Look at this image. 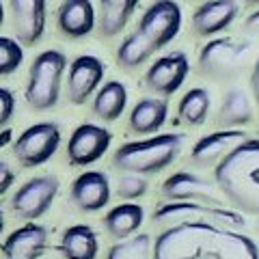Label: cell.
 <instances>
[{
	"instance_id": "1",
	"label": "cell",
	"mask_w": 259,
	"mask_h": 259,
	"mask_svg": "<svg viewBox=\"0 0 259 259\" xmlns=\"http://www.w3.org/2000/svg\"><path fill=\"white\" fill-rule=\"evenodd\" d=\"M153 259H259V246L238 229L188 223L158 233Z\"/></svg>"
},
{
	"instance_id": "2",
	"label": "cell",
	"mask_w": 259,
	"mask_h": 259,
	"mask_svg": "<svg viewBox=\"0 0 259 259\" xmlns=\"http://www.w3.org/2000/svg\"><path fill=\"white\" fill-rule=\"evenodd\" d=\"M214 184L233 209L259 218V139L248 136L218 162Z\"/></svg>"
},
{
	"instance_id": "3",
	"label": "cell",
	"mask_w": 259,
	"mask_h": 259,
	"mask_svg": "<svg viewBox=\"0 0 259 259\" xmlns=\"http://www.w3.org/2000/svg\"><path fill=\"white\" fill-rule=\"evenodd\" d=\"M186 136L182 132L153 134L151 139L123 143L112 156V166L123 173L156 175L171 166L182 153Z\"/></svg>"
},
{
	"instance_id": "4",
	"label": "cell",
	"mask_w": 259,
	"mask_h": 259,
	"mask_svg": "<svg viewBox=\"0 0 259 259\" xmlns=\"http://www.w3.org/2000/svg\"><path fill=\"white\" fill-rule=\"evenodd\" d=\"M67 69V56L61 50H44L35 56L28 69L26 102L32 110H50L61 97L63 76Z\"/></svg>"
},
{
	"instance_id": "5",
	"label": "cell",
	"mask_w": 259,
	"mask_h": 259,
	"mask_svg": "<svg viewBox=\"0 0 259 259\" xmlns=\"http://www.w3.org/2000/svg\"><path fill=\"white\" fill-rule=\"evenodd\" d=\"M153 223L173 227V225H188V223H205L227 229H242L246 225L244 214L227 205H207L194 203V201H166L156 207Z\"/></svg>"
},
{
	"instance_id": "6",
	"label": "cell",
	"mask_w": 259,
	"mask_h": 259,
	"mask_svg": "<svg viewBox=\"0 0 259 259\" xmlns=\"http://www.w3.org/2000/svg\"><path fill=\"white\" fill-rule=\"evenodd\" d=\"M248 52V41H240L233 37H214L199 52V71L209 80H229L244 67Z\"/></svg>"
},
{
	"instance_id": "7",
	"label": "cell",
	"mask_w": 259,
	"mask_h": 259,
	"mask_svg": "<svg viewBox=\"0 0 259 259\" xmlns=\"http://www.w3.org/2000/svg\"><path fill=\"white\" fill-rule=\"evenodd\" d=\"M61 125L56 121H39V123L26 127L24 132L13 139L11 151L13 158L22 166H41L50 160L61 147Z\"/></svg>"
},
{
	"instance_id": "8",
	"label": "cell",
	"mask_w": 259,
	"mask_h": 259,
	"mask_svg": "<svg viewBox=\"0 0 259 259\" xmlns=\"http://www.w3.org/2000/svg\"><path fill=\"white\" fill-rule=\"evenodd\" d=\"M61 182L59 177L48 173V175H37L24 182L11 197V212L22 218V221H37L41 218L48 209L52 207L54 199L59 197Z\"/></svg>"
},
{
	"instance_id": "9",
	"label": "cell",
	"mask_w": 259,
	"mask_h": 259,
	"mask_svg": "<svg viewBox=\"0 0 259 259\" xmlns=\"http://www.w3.org/2000/svg\"><path fill=\"white\" fill-rule=\"evenodd\" d=\"M182 30V7L175 0H153L139 20L136 32L151 44L153 50L166 48Z\"/></svg>"
},
{
	"instance_id": "10",
	"label": "cell",
	"mask_w": 259,
	"mask_h": 259,
	"mask_svg": "<svg viewBox=\"0 0 259 259\" xmlns=\"http://www.w3.org/2000/svg\"><path fill=\"white\" fill-rule=\"evenodd\" d=\"M112 134L110 130L97 123H80L69 136L67 143V162L71 166H89L100 160L110 149Z\"/></svg>"
},
{
	"instance_id": "11",
	"label": "cell",
	"mask_w": 259,
	"mask_h": 259,
	"mask_svg": "<svg viewBox=\"0 0 259 259\" xmlns=\"http://www.w3.org/2000/svg\"><path fill=\"white\" fill-rule=\"evenodd\" d=\"M188 74L190 61L186 52H168L149 65L147 74H145V87L160 97H168L180 91Z\"/></svg>"
},
{
	"instance_id": "12",
	"label": "cell",
	"mask_w": 259,
	"mask_h": 259,
	"mask_svg": "<svg viewBox=\"0 0 259 259\" xmlns=\"http://www.w3.org/2000/svg\"><path fill=\"white\" fill-rule=\"evenodd\" d=\"M106 65L95 54H80L69 63L67 71V100L76 106L87 104L89 97L102 87Z\"/></svg>"
},
{
	"instance_id": "13",
	"label": "cell",
	"mask_w": 259,
	"mask_h": 259,
	"mask_svg": "<svg viewBox=\"0 0 259 259\" xmlns=\"http://www.w3.org/2000/svg\"><path fill=\"white\" fill-rule=\"evenodd\" d=\"M218 186L190 171H177L162 182V197L166 201H194L207 205H225L216 192Z\"/></svg>"
},
{
	"instance_id": "14",
	"label": "cell",
	"mask_w": 259,
	"mask_h": 259,
	"mask_svg": "<svg viewBox=\"0 0 259 259\" xmlns=\"http://www.w3.org/2000/svg\"><path fill=\"white\" fill-rule=\"evenodd\" d=\"M15 39L22 46H37L44 37L48 3L46 0H9Z\"/></svg>"
},
{
	"instance_id": "15",
	"label": "cell",
	"mask_w": 259,
	"mask_h": 259,
	"mask_svg": "<svg viewBox=\"0 0 259 259\" xmlns=\"http://www.w3.org/2000/svg\"><path fill=\"white\" fill-rule=\"evenodd\" d=\"M248 139V134L244 130H216L192 145L190 149V162L194 166L207 168V166H216L225 156L238 147L240 143H244Z\"/></svg>"
},
{
	"instance_id": "16",
	"label": "cell",
	"mask_w": 259,
	"mask_h": 259,
	"mask_svg": "<svg viewBox=\"0 0 259 259\" xmlns=\"http://www.w3.org/2000/svg\"><path fill=\"white\" fill-rule=\"evenodd\" d=\"M69 199L80 212H100L110 201V182L104 171L80 173L69 188Z\"/></svg>"
},
{
	"instance_id": "17",
	"label": "cell",
	"mask_w": 259,
	"mask_h": 259,
	"mask_svg": "<svg viewBox=\"0 0 259 259\" xmlns=\"http://www.w3.org/2000/svg\"><path fill=\"white\" fill-rule=\"evenodd\" d=\"M238 0H205L192 13V30L197 37H214L236 22Z\"/></svg>"
},
{
	"instance_id": "18",
	"label": "cell",
	"mask_w": 259,
	"mask_h": 259,
	"mask_svg": "<svg viewBox=\"0 0 259 259\" xmlns=\"http://www.w3.org/2000/svg\"><path fill=\"white\" fill-rule=\"evenodd\" d=\"M97 26V13L91 0H63L56 9V28L67 39H82Z\"/></svg>"
},
{
	"instance_id": "19",
	"label": "cell",
	"mask_w": 259,
	"mask_h": 259,
	"mask_svg": "<svg viewBox=\"0 0 259 259\" xmlns=\"http://www.w3.org/2000/svg\"><path fill=\"white\" fill-rule=\"evenodd\" d=\"M48 250V229L35 221L18 227L0 242V253L13 259H39Z\"/></svg>"
},
{
	"instance_id": "20",
	"label": "cell",
	"mask_w": 259,
	"mask_h": 259,
	"mask_svg": "<svg viewBox=\"0 0 259 259\" xmlns=\"http://www.w3.org/2000/svg\"><path fill=\"white\" fill-rule=\"evenodd\" d=\"M168 119V104L164 97H143L134 104L127 125L134 134L153 136Z\"/></svg>"
},
{
	"instance_id": "21",
	"label": "cell",
	"mask_w": 259,
	"mask_h": 259,
	"mask_svg": "<svg viewBox=\"0 0 259 259\" xmlns=\"http://www.w3.org/2000/svg\"><path fill=\"white\" fill-rule=\"evenodd\" d=\"M56 250L65 259H97L100 255V240L91 225L78 223L69 225L63 231L61 242L56 244Z\"/></svg>"
},
{
	"instance_id": "22",
	"label": "cell",
	"mask_w": 259,
	"mask_h": 259,
	"mask_svg": "<svg viewBox=\"0 0 259 259\" xmlns=\"http://www.w3.org/2000/svg\"><path fill=\"white\" fill-rule=\"evenodd\" d=\"M143 221H145L143 205L134 203V201H125V203H119L106 212V216H104V229L115 240H125L139 233Z\"/></svg>"
},
{
	"instance_id": "23",
	"label": "cell",
	"mask_w": 259,
	"mask_h": 259,
	"mask_svg": "<svg viewBox=\"0 0 259 259\" xmlns=\"http://www.w3.org/2000/svg\"><path fill=\"white\" fill-rule=\"evenodd\" d=\"M127 106V89L119 80H108L104 82L93 95V112L97 119L112 123L117 121Z\"/></svg>"
},
{
	"instance_id": "24",
	"label": "cell",
	"mask_w": 259,
	"mask_h": 259,
	"mask_svg": "<svg viewBox=\"0 0 259 259\" xmlns=\"http://www.w3.org/2000/svg\"><path fill=\"white\" fill-rule=\"evenodd\" d=\"M250 119H253V104H250L248 93L242 89L227 91L218 108L216 123L223 130H240L242 125L250 123Z\"/></svg>"
},
{
	"instance_id": "25",
	"label": "cell",
	"mask_w": 259,
	"mask_h": 259,
	"mask_svg": "<svg viewBox=\"0 0 259 259\" xmlns=\"http://www.w3.org/2000/svg\"><path fill=\"white\" fill-rule=\"evenodd\" d=\"M141 0H100L97 28L102 37H115L127 26Z\"/></svg>"
},
{
	"instance_id": "26",
	"label": "cell",
	"mask_w": 259,
	"mask_h": 259,
	"mask_svg": "<svg viewBox=\"0 0 259 259\" xmlns=\"http://www.w3.org/2000/svg\"><path fill=\"white\" fill-rule=\"evenodd\" d=\"M209 106H212V95L207 89L192 87L177 104V117L186 125H203L209 115Z\"/></svg>"
},
{
	"instance_id": "27",
	"label": "cell",
	"mask_w": 259,
	"mask_h": 259,
	"mask_svg": "<svg viewBox=\"0 0 259 259\" xmlns=\"http://www.w3.org/2000/svg\"><path fill=\"white\" fill-rule=\"evenodd\" d=\"M156 52L151 48V44L145 39L143 35H139V32H130V35L123 37V41L119 44L117 48V65L123 69H136L141 67V65H145L151 54Z\"/></svg>"
},
{
	"instance_id": "28",
	"label": "cell",
	"mask_w": 259,
	"mask_h": 259,
	"mask_svg": "<svg viewBox=\"0 0 259 259\" xmlns=\"http://www.w3.org/2000/svg\"><path fill=\"white\" fill-rule=\"evenodd\" d=\"M106 259H153V238L149 233H136L119 240L108 248Z\"/></svg>"
},
{
	"instance_id": "29",
	"label": "cell",
	"mask_w": 259,
	"mask_h": 259,
	"mask_svg": "<svg viewBox=\"0 0 259 259\" xmlns=\"http://www.w3.org/2000/svg\"><path fill=\"white\" fill-rule=\"evenodd\" d=\"M24 63V46L13 37H0V76L15 74Z\"/></svg>"
},
{
	"instance_id": "30",
	"label": "cell",
	"mask_w": 259,
	"mask_h": 259,
	"mask_svg": "<svg viewBox=\"0 0 259 259\" xmlns=\"http://www.w3.org/2000/svg\"><path fill=\"white\" fill-rule=\"evenodd\" d=\"M147 188H149V184L143 175L125 173L117 182V197L123 201H134V199H141L143 194H147Z\"/></svg>"
},
{
	"instance_id": "31",
	"label": "cell",
	"mask_w": 259,
	"mask_h": 259,
	"mask_svg": "<svg viewBox=\"0 0 259 259\" xmlns=\"http://www.w3.org/2000/svg\"><path fill=\"white\" fill-rule=\"evenodd\" d=\"M15 112V93L7 87H0V130L9 125Z\"/></svg>"
},
{
	"instance_id": "32",
	"label": "cell",
	"mask_w": 259,
	"mask_h": 259,
	"mask_svg": "<svg viewBox=\"0 0 259 259\" xmlns=\"http://www.w3.org/2000/svg\"><path fill=\"white\" fill-rule=\"evenodd\" d=\"M15 182V173H13V168L7 164V162L0 160V197L3 194H7V190L13 186Z\"/></svg>"
},
{
	"instance_id": "33",
	"label": "cell",
	"mask_w": 259,
	"mask_h": 259,
	"mask_svg": "<svg viewBox=\"0 0 259 259\" xmlns=\"http://www.w3.org/2000/svg\"><path fill=\"white\" fill-rule=\"evenodd\" d=\"M250 89H253V97L255 102L259 104V56L253 65V71H250Z\"/></svg>"
},
{
	"instance_id": "34",
	"label": "cell",
	"mask_w": 259,
	"mask_h": 259,
	"mask_svg": "<svg viewBox=\"0 0 259 259\" xmlns=\"http://www.w3.org/2000/svg\"><path fill=\"white\" fill-rule=\"evenodd\" d=\"M244 30L253 32V35H259V9H255V11L244 20Z\"/></svg>"
},
{
	"instance_id": "35",
	"label": "cell",
	"mask_w": 259,
	"mask_h": 259,
	"mask_svg": "<svg viewBox=\"0 0 259 259\" xmlns=\"http://www.w3.org/2000/svg\"><path fill=\"white\" fill-rule=\"evenodd\" d=\"M13 141V132L9 127H5V130H0V149L5 147V145H9Z\"/></svg>"
},
{
	"instance_id": "36",
	"label": "cell",
	"mask_w": 259,
	"mask_h": 259,
	"mask_svg": "<svg viewBox=\"0 0 259 259\" xmlns=\"http://www.w3.org/2000/svg\"><path fill=\"white\" fill-rule=\"evenodd\" d=\"M3 24H5V7L0 3V28H3Z\"/></svg>"
},
{
	"instance_id": "37",
	"label": "cell",
	"mask_w": 259,
	"mask_h": 259,
	"mask_svg": "<svg viewBox=\"0 0 259 259\" xmlns=\"http://www.w3.org/2000/svg\"><path fill=\"white\" fill-rule=\"evenodd\" d=\"M5 229V214H3V207H0V233Z\"/></svg>"
},
{
	"instance_id": "38",
	"label": "cell",
	"mask_w": 259,
	"mask_h": 259,
	"mask_svg": "<svg viewBox=\"0 0 259 259\" xmlns=\"http://www.w3.org/2000/svg\"><path fill=\"white\" fill-rule=\"evenodd\" d=\"M248 7H259V0H244Z\"/></svg>"
},
{
	"instance_id": "39",
	"label": "cell",
	"mask_w": 259,
	"mask_h": 259,
	"mask_svg": "<svg viewBox=\"0 0 259 259\" xmlns=\"http://www.w3.org/2000/svg\"><path fill=\"white\" fill-rule=\"evenodd\" d=\"M255 229H257V233H259V225H257V227H255Z\"/></svg>"
},
{
	"instance_id": "40",
	"label": "cell",
	"mask_w": 259,
	"mask_h": 259,
	"mask_svg": "<svg viewBox=\"0 0 259 259\" xmlns=\"http://www.w3.org/2000/svg\"><path fill=\"white\" fill-rule=\"evenodd\" d=\"M5 259H13V257H5Z\"/></svg>"
}]
</instances>
